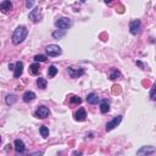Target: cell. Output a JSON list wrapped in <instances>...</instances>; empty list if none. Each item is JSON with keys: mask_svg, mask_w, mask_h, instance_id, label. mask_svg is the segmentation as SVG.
<instances>
[{"mask_svg": "<svg viewBox=\"0 0 156 156\" xmlns=\"http://www.w3.org/2000/svg\"><path fill=\"white\" fill-rule=\"evenodd\" d=\"M150 99L152 100V101H156V83L152 86V88H151V91H150Z\"/></svg>", "mask_w": 156, "mask_h": 156, "instance_id": "cell-24", "label": "cell"}, {"mask_svg": "<svg viewBox=\"0 0 156 156\" xmlns=\"http://www.w3.org/2000/svg\"><path fill=\"white\" fill-rule=\"evenodd\" d=\"M121 121H122V116L121 115H118V116H116V117H113L110 122H107L106 123V131L107 132H111L113 128H116L118 124L121 123Z\"/></svg>", "mask_w": 156, "mask_h": 156, "instance_id": "cell-6", "label": "cell"}, {"mask_svg": "<svg viewBox=\"0 0 156 156\" xmlns=\"http://www.w3.org/2000/svg\"><path fill=\"white\" fill-rule=\"evenodd\" d=\"M70 101H71V104H81L82 102V99L79 97H77V95H73V97H71Z\"/></svg>", "mask_w": 156, "mask_h": 156, "instance_id": "cell-26", "label": "cell"}, {"mask_svg": "<svg viewBox=\"0 0 156 156\" xmlns=\"http://www.w3.org/2000/svg\"><path fill=\"white\" fill-rule=\"evenodd\" d=\"M34 61L36 62H45L46 61V56L45 55H36L34 56Z\"/></svg>", "mask_w": 156, "mask_h": 156, "instance_id": "cell-25", "label": "cell"}, {"mask_svg": "<svg viewBox=\"0 0 156 156\" xmlns=\"http://www.w3.org/2000/svg\"><path fill=\"white\" fill-rule=\"evenodd\" d=\"M122 77V75H121V72L120 71H117V70H112L111 71V73H110V76H109V78L111 79V81H115V79H120Z\"/></svg>", "mask_w": 156, "mask_h": 156, "instance_id": "cell-18", "label": "cell"}, {"mask_svg": "<svg viewBox=\"0 0 156 156\" xmlns=\"http://www.w3.org/2000/svg\"><path fill=\"white\" fill-rule=\"evenodd\" d=\"M141 30V22L140 20H132L129 22V32L133 34V36H137L140 33Z\"/></svg>", "mask_w": 156, "mask_h": 156, "instance_id": "cell-4", "label": "cell"}, {"mask_svg": "<svg viewBox=\"0 0 156 156\" xmlns=\"http://www.w3.org/2000/svg\"><path fill=\"white\" fill-rule=\"evenodd\" d=\"M156 151V148L155 147H151V145H148V147H141L138 151H137V155H151Z\"/></svg>", "mask_w": 156, "mask_h": 156, "instance_id": "cell-8", "label": "cell"}, {"mask_svg": "<svg viewBox=\"0 0 156 156\" xmlns=\"http://www.w3.org/2000/svg\"><path fill=\"white\" fill-rule=\"evenodd\" d=\"M45 51H46V55L50 56V57H55V56H59L62 54V49L56 45V44H50L45 48Z\"/></svg>", "mask_w": 156, "mask_h": 156, "instance_id": "cell-3", "label": "cell"}, {"mask_svg": "<svg viewBox=\"0 0 156 156\" xmlns=\"http://www.w3.org/2000/svg\"><path fill=\"white\" fill-rule=\"evenodd\" d=\"M110 111V104L107 100H102L100 102V112L101 113H107Z\"/></svg>", "mask_w": 156, "mask_h": 156, "instance_id": "cell-15", "label": "cell"}, {"mask_svg": "<svg viewBox=\"0 0 156 156\" xmlns=\"http://www.w3.org/2000/svg\"><path fill=\"white\" fill-rule=\"evenodd\" d=\"M0 9H1V11L4 14H7L9 11L12 10V3L10 1V0H4V1L0 4Z\"/></svg>", "mask_w": 156, "mask_h": 156, "instance_id": "cell-10", "label": "cell"}, {"mask_svg": "<svg viewBox=\"0 0 156 156\" xmlns=\"http://www.w3.org/2000/svg\"><path fill=\"white\" fill-rule=\"evenodd\" d=\"M29 72H30V73H32L33 76L39 75V72H40V66H39L38 62H36V64H32V65L29 66Z\"/></svg>", "mask_w": 156, "mask_h": 156, "instance_id": "cell-17", "label": "cell"}, {"mask_svg": "<svg viewBox=\"0 0 156 156\" xmlns=\"http://www.w3.org/2000/svg\"><path fill=\"white\" fill-rule=\"evenodd\" d=\"M37 86H38V88H40V89H45V88H46V79L39 77V78L37 79Z\"/></svg>", "mask_w": 156, "mask_h": 156, "instance_id": "cell-21", "label": "cell"}, {"mask_svg": "<svg viewBox=\"0 0 156 156\" xmlns=\"http://www.w3.org/2000/svg\"><path fill=\"white\" fill-rule=\"evenodd\" d=\"M67 72H68V75H70V77L71 78H78V77H81V76H83L84 75V68H75V67H72V66H70L68 68H67Z\"/></svg>", "mask_w": 156, "mask_h": 156, "instance_id": "cell-5", "label": "cell"}, {"mask_svg": "<svg viewBox=\"0 0 156 156\" xmlns=\"http://www.w3.org/2000/svg\"><path fill=\"white\" fill-rule=\"evenodd\" d=\"M39 132H40V134H41V137H43V138H48L49 137V129H48V127L41 126L39 128Z\"/></svg>", "mask_w": 156, "mask_h": 156, "instance_id": "cell-22", "label": "cell"}, {"mask_svg": "<svg viewBox=\"0 0 156 156\" xmlns=\"http://www.w3.org/2000/svg\"><path fill=\"white\" fill-rule=\"evenodd\" d=\"M22 99H23V101H25V102L33 101V100L36 99V94H34L33 91H26L25 94H23V97H22Z\"/></svg>", "mask_w": 156, "mask_h": 156, "instance_id": "cell-16", "label": "cell"}, {"mask_svg": "<svg viewBox=\"0 0 156 156\" xmlns=\"http://www.w3.org/2000/svg\"><path fill=\"white\" fill-rule=\"evenodd\" d=\"M34 6V0H27L26 1V7L27 9H32Z\"/></svg>", "mask_w": 156, "mask_h": 156, "instance_id": "cell-27", "label": "cell"}, {"mask_svg": "<svg viewBox=\"0 0 156 156\" xmlns=\"http://www.w3.org/2000/svg\"><path fill=\"white\" fill-rule=\"evenodd\" d=\"M55 26L57 29H62V30H66L72 26V21L67 17H60L55 21Z\"/></svg>", "mask_w": 156, "mask_h": 156, "instance_id": "cell-2", "label": "cell"}, {"mask_svg": "<svg viewBox=\"0 0 156 156\" xmlns=\"http://www.w3.org/2000/svg\"><path fill=\"white\" fill-rule=\"evenodd\" d=\"M98 101H99V97L97 93H90L87 97V102L90 104V105H95V104H98Z\"/></svg>", "mask_w": 156, "mask_h": 156, "instance_id": "cell-14", "label": "cell"}, {"mask_svg": "<svg viewBox=\"0 0 156 156\" xmlns=\"http://www.w3.org/2000/svg\"><path fill=\"white\" fill-rule=\"evenodd\" d=\"M15 150H16V152L17 154H22V152H25V150H26V145H25V143L21 140V139H16L15 140Z\"/></svg>", "mask_w": 156, "mask_h": 156, "instance_id": "cell-11", "label": "cell"}, {"mask_svg": "<svg viewBox=\"0 0 156 156\" xmlns=\"http://www.w3.org/2000/svg\"><path fill=\"white\" fill-rule=\"evenodd\" d=\"M73 155H81V152H78V151H75V152H73Z\"/></svg>", "mask_w": 156, "mask_h": 156, "instance_id": "cell-30", "label": "cell"}, {"mask_svg": "<svg viewBox=\"0 0 156 156\" xmlns=\"http://www.w3.org/2000/svg\"><path fill=\"white\" fill-rule=\"evenodd\" d=\"M86 117H87V113H86V110L83 109V107L78 109V111L75 113V118H76V121L83 122V121H86Z\"/></svg>", "mask_w": 156, "mask_h": 156, "instance_id": "cell-13", "label": "cell"}, {"mask_svg": "<svg viewBox=\"0 0 156 156\" xmlns=\"http://www.w3.org/2000/svg\"><path fill=\"white\" fill-rule=\"evenodd\" d=\"M112 1H113V0H105L106 4H110V3H112Z\"/></svg>", "mask_w": 156, "mask_h": 156, "instance_id": "cell-29", "label": "cell"}, {"mask_svg": "<svg viewBox=\"0 0 156 156\" xmlns=\"http://www.w3.org/2000/svg\"><path fill=\"white\" fill-rule=\"evenodd\" d=\"M49 113H50V111H49V109L46 106H39L37 109V111H36V117L40 118V120H44V118H46L49 116Z\"/></svg>", "mask_w": 156, "mask_h": 156, "instance_id": "cell-7", "label": "cell"}, {"mask_svg": "<svg viewBox=\"0 0 156 156\" xmlns=\"http://www.w3.org/2000/svg\"><path fill=\"white\" fill-rule=\"evenodd\" d=\"M28 36V29L25 27V26H18L15 30H14V33H12V43L14 44H21V43H23L25 39L27 38Z\"/></svg>", "mask_w": 156, "mask_h": 156, "instance_id": "cell-1", "label": "cell"}, {"mask_svg": "<svg viewBox=\"0 0 156 156\" xmlns=\"http://www.w3.org/2000/svg\"><path fill=\"white\" fill-rule=\"evenodd\" d=\"M40 18V10L39 7H34L32 11L29 12V20H32L33 22H38Z\"/></svg>", "mask_w": 156, "mask_h": 156, "instance_id": "cell-12", "label": "cell"}, {"mask_svg": "<svg viewBox=\"0 0 156 156\" xmlns=\"http://www.w3.org/2000/svg\"><path fill=\"white\" fill-rule=\"evenodd\" d=\"M22 72H23V62L17 61L15 64V68H14V77L20 78L21 75H22Z\"/></svg>", "mask_w": 156, "mask_h": 156, "instance_id": "cell-9", "label": "cell"}, {"mask_svg": "<svg viewBox=\"0 0 156 156\" xmlns=\"http://www.w3.org/2000/svg\"><path fill=\"white\" fill-rule=\"evenodd\" d=\"M137 65H138V66H140V67H144V65L141 64V62H140V61H137Z\"/></svg>", "mask_w": 156, "mask_h": 156, "instance_id": "cell-28", "label": "cell"}, {"mask_svg": "<svg viewBox=\"0 0 156 156\" xmlns=\"http://www.w3.org/2000/svg\"><path fill=\"white\" fill-rule=\"evenodd\" d=\"M16 100H17V98H16V95H14V94H9V95L6 97V99H5V101H6L7 105H14V104L16 102Z\"/></svg>", "mask_w": 156, "mask_h": 156, "instance_id": "cell-20", "label": "cell"}, {"mask_svg": "<svg viewBox=\"0 0 156 156\" xmlns=\"http://www.w3.org/2000/svg\"><path fill=\"white\" fill-rule=\"evenodd\" d=\"M56 75H57V68H56V66H54V65L49 66V68H48V76H49L50 78H53V77H55Z\"/></svg>", "mask_w": 156, "mask_h": 156, "instance_id": "cell-19", "label": "cell"}, {"mask_svg": "<svg viewBox=\"0 0 156 156\" xmlns=\"http://www.w3.org/2000/svg\"><path fill=\"white\" fill-rule=\"evenodd\" d=\"M64 36H65V30H62V29H57V30H55V32H53V37L55 39H59V38L64 37Z\"/></svg>", "mask_w": 156, "mask_h": 156, "instance_id": "cell-23", "label": "cell"}]
</instances>
